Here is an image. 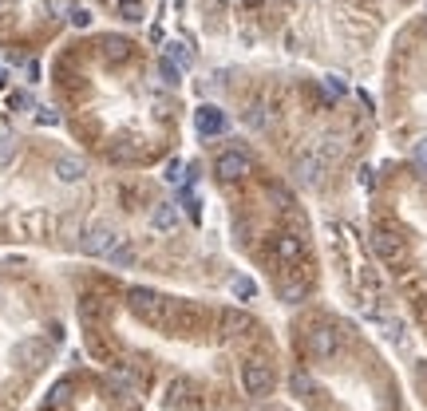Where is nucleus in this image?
Here are the masks:
<instances>
[{
  "instance_id": "obj_1",
  "label": "nucleus",
  "mask_w": 427,
  "mask_h": 411,
  "mask_svg": "<svg viewBox=\"0 0 427 411\" xmlns=\"http://www.w3.org/2000/svg\"><path fill=\"white\" fill-rule=\"evenodd\" d=\"M127 297H131L134 316H143V320H150V325H166V301H162L159 293H150V289H131Z\"/></svg>"
},
{
  "instance_id": "obj_2",
  "label": "nucleus",
  "mask_w": 427,
  "mask_h": 411,
  "mask_svg": "<svg viewBox=\"0 0 427 411\" xmlns=\"http://www.w3.org/2000/svg\"><path fill=\"white\" fill-rule=\"evenodd\" d=\"M242 387H245V396H254V399L269 396V391H273V372H269V364H261V360L242 364Z\"/></svg>"
},
{
  "instance_id": "obj_3",
  "label": "nucleus",
  "mask_w": 427,
  "mask_h": 411,
  "mask_svg": "<svg viewBox=\"0 0 427 411\" xmlns=\"http://www.w3.org/2000/svg\"><path fill=\"white\" fill-rule=\"evenodd\" d=\"M119 242H123L119 233L111 230V226H103V222H99V226H91V230L84 233V242H79V245H84V254H87V257H107Z\"/></svg>"
},
{
  "instance_id": "obj_4",
  "label": "nucleus",
  "mask_w": 427,
  "mask_h": 411,
  "mask_svg": "<svg viewBox=\"0 0 427 411\" xmlns=\"http://www.w3.org/2000/svg\"><path fill=\"white\" fill-rule=\"evenodd\" d=\"M309 352L317 356V360H332L336 352H341V332L329 325H313L309 328Z\"/></svg>"
},
{
  "instance_id": "obj_5",
  "label": "nucleus",
  "mask_w": 427,
  "mask_h": 411,
  "mask_svg": "<svg viewBox=\"0 0 427 411\" xmlns=\"http://www.w3.org/2000/svg\"><path fill=\"white\" fill-rule=\"evenodd\" d=\"M214 174H218L222 182H238L249 174V158L238 155V150H226V155H218V162H214Z\"/></svg>"
},
{
  "instance_id": "obj_6",
  "label": "nucleus",
  "mask_w": 427,
  "mask_h": 411,
  "mask_svg": "<svg viewBox=\"0 0 427 411\" xmlns=\"http://www.w3.org/2000/svg\"><path fill=\"white\" fill-rule=\"evenodd\" d=\"M194 127H198V134L202 139H214V134H222L226 131V111H218V107H198L194 111Z\"/></svg>"
},
{
  "instance_id": "obj_7",
  "label": "nucleus",
  "mask_w": 427,
  "mask_h": 411,
  "mask_svg": "<svg viewBox=\"0 0 427 411\" xmlns=\"http://www.w3.org/2000/svg\"><path fill=\"white\" fill-rule=\"evenodd\" d=\"M293 174H297L301 186H317L320 174H325V158H320L317 150H313V155H301L297 158V166H293Z\"/></svg>"
},
{
  "instance_id": "obj_8",
  "label": "nucleus",
  "mask_w": 427,
  "mask_h": 411,
  "mask_svg": "<svg viewBox=\"0 0 427 411\" xmlns=\"http://www.w3.org/2000/svg\"><path fill=\"white\" fill-rule=\"evenodd\" d=\"M372 249H376L384 261H400V257H403V242L391 230H376V233H372Z\"/></svg>"
},
{
  "instance_id": "obj_9",
  "label": "nucleus",
  "mask_w": 427,
  "mask_h": 411,
  "mask_svg": "<svg viewBox=\"0 0 427 411\" xmlns=\"http://www.w3.org/2000/svg\"><path fill=\"white\" fill-rule=\"evenodd\" d=\"M84 174H87V162L79 155H60V158H56V178H60V182L72 186V182H79Z\"/></svg>"
},
{
  "instance_id": "obj_10",
  "label": "nucleus",
  "mask_w": 427,
  "mask_h": 411,
  "mask_svg": "<svg viewBox=\"0 0 427 411\" xmlns=\"http://www.w3.org/2000/svg\"><path fill=\"white\" fill-rule=\"evenodd\" d=\"M174 226H178V206H174V202H159L155 210H150V230L171 233Z\"/></svg>"
},
{
  "instance_id": "obj_11",
  "label": "nucleus",
  "mask_w": 427,
  "mask_h": 411,
  "mask_svg": "<svg viewBox=\"0 0 427 411\" xmlns=\"http://www.w3.org/2000/svg\"><path fill=\"white\" fill-rule=\"evenodd\" d=\"M301 254H305V245H301L297 233H281L277 238V257L281 261H301Z\"/></svg>"
},
{
  "instance_id": "obj_12",
  "label": "nucleus",
  "mask_w": 427,
  "mask_h": 411,
  "mask_svg": "<svg viewBox=\"0 0 427 411\" xmlns=\"http://www.w3.org/2000/svg\"><path fill=\"white\" fill-rule=\"evenodd\" d=\"M245 328H249V316H245L242 309H226V313H222V332H226V336H238Z\"/></svg>"
},
{
  "instance_id": "obj_13",
  "label": "nucleus",
  "mask_w": 427,
  "mask_h": 411,
  "mask_svg": "<svg viewBox=\"0 0 427 411\" xmlns=\"http://www.w3.org/2000/svg\"><path fill=\"white\" fill-rule=\"evenodd\" d=\"M166 60H171L178 72H183V68H190V63H194V52L186 48L183 40H174V44H166Z\"/></svg>"
},
{
  "instance_id": "obj_14",
  "label": "nucleus",
  "mask_w": 427,
  "mask_h": 411,
  "mask_svg": "<svg viewBox=\"0 0 427 411\" xmlns=\"http://www.w3.org/2000/svg\"><path fill=\"white\" fill-rule=\"evenodd\" d=\"M242 123H245V127H249V131H261V127H265V123H269V115H265V103H261V99H257V103H249V107L242 111Z\"/></svg>"
},
{
  "instance_id": "obj_15",
  "label": "nucleus",
  "mask_w": 427,
  "mask_h": 411,
  "mask_svg": "<svg viewBox=\"0 0 427 411\" xmlns=\"http://www.w3.org/2000/svg\"><path fill=\"white\" fill-rule=\"evenodd\" d=\"M155 75H159V84H162V87H174L183 72H178L171 60H159V63H155Z\"/></svg>"
},
{
  "instance_id": "obj_16",
  "label": "nucleus",
  "mask_w": 427,
  "mask_h": 411,
  "mask_svg": "<svg viewBox=\"0 0 427 411\" xmlns=\"http://www.w3.org/2000/svg\"><path fill=\"white\" fill-rule=\"evenodd\" d=\"M107 261H111V265H119V269H127V265L134 261V249H131L127 242H119V245H115V249L107 254Z\"/></svg>"
},
{
  "instance_id": "obj_17",
  "label": "nucleus",
  "mask_w": 427,
  "mask_h": 411,
  "mask_svg": "<svg viewBox=\"0 0 427 411\" xmlns=\"http://www.w3.org/2000/svg\"><path fill=\"white\" fill-rule=\"evenodd\" d=\"M16 146H20V143H16L13 134H0V170H4V166H13Z\"/></svg>"
},
{
  "instance_id": "obj_18",
  "label": "nucleus",
  "mask_w": 427,
  "mask_h": 411,
  "mask_svg": "<svg viewBox=\"0 0 427 411\" xmlns=\"http://www.w3.org/2000/svg\"><path fill=\"white\" fill-rule=\"evenodd\" d=\"M305 293H309V281H289V285L281 289V297L289 304H297V301H305Z\"/></svg>"
},
{
  "instance_id": "obj_19",
  "label": "nucleus",
  "mask_w": 427,
  "mask_h": 411,
  "mask_svg": "<svg viewBox=\"0 0 427 411\" xmlns=\"http://www.w3.org/2000/svg\"><path fill=\"white\" fill-rule=\"evenodd\" d=\"M412 158H415V166L427 174V134L424 139H415V146H412Z\"/></svg>"
},
{
  "instance_id": "obj_20",
  "label": "nucleus",
  "mask_w": 427,
  "mask_h": 411,
  "mask_svg": "<svg viewBox=\"0 0 427 411\" xmlns=\"http://www.w3.org/2000/svg\"><path fill=\"white\" fill-rule=\"evenodd\" d=\"M325 91L336 99V95H344V91H348V84H344L341 75H325Z\"/></svg>"
},
{
  "instance_id": "obj_21",
  "label": "nucleus",
  "mask_w": 427,
  "mask_h": 411,
  "mask_svg": "<svg viewBox=\"0 0 427 411\" xmlns=\"http://www.w3.org/2000/svg\"><path fill=\"white\" fill-rule=\"evenodd\" d=\"M289 387H293L297 396H309V391H313V380H309V375H305V372H297V375H293V380H289Z\"/></svg>"
},
{
  "instance_id": "obj_22",
  "label": "nucleus",
  "mask_w": 427,
  "mask_h": 411,
  "mask_svg": "<svg viewBox=\"0 0 427 411\" xmlns=\"http://www.w3.org/2000/svg\"><path fill=\"white\" fill-rule=\"evenodd\" d=\"M233 293H238V297H254L257 285H254L249 277H233Z\"/></svg>"
},
{
  "instance_id": "obj_23",
  "label": "nucleus",
  "mask_w": 427,
  "mask_h": 411,
  "mask_svg": "<svg viewBox=\"0 0 427 411\" xmlns=\"http://www.w3.org/2000/svg\"><path fill=\"white\" fill-rule=\"evenodd\" d=\"M119 13L127 16V20H139V13H143V4H139V0H119Z\"/></svg>"
},
{
  "instance_id": "obj_24",
  "label": "nucleus",
  "mask_w": 427,
  "mask_h": 411,
  "mask_svg": "<svg viewBox=\"0 0 427 411\" xmlns=\"http://www.w3.org/2000/svg\"><path fill=\"white\" fill-rule=\"evenodd\" d=\"M52 16H72V0H48Z\"/></svg>"
},
{
  "instance_id": "obj_25",
  "label": "nucleus",
  "mask_w": 427,
  "mask_h": 411,
  "mask_svg": "<svg viewBox=\"0 0 427 411\" xmlns=\"http://www.w3.org/2000/svg\"><path fill=\"white\" fill-rule=\"evenodd\" d=\"M72 24H75V28H87V24H91V13H84V8H72Z\"/></svg>"
},
{
  "instance_id": "obj_26",
  "label": "nucleus",
  "mask_w": 427,
  "mask_h": 411,
  "mask_svg": "<svg viewBox=\"0 0 427 411\" xmlns=\"http://www.w3.org/2000/svg\"><path fill=\"white\" fill-rule=\"evenodd\" d=\"M13 107H32V95L28 91H13Z\"/></svg>"
},
{
  "instance_id": "obj_27",
  "label": "nucleus",
  "mask_w": 427,
  "mask_h": 411,
  "mask_svg": "<svg viewBox=\"0 0 427 411\" xmlns=\"http://www.w3.org/2000/svg\"><path fill=\"white\" fill-rule=\"evenodd\" d=\"M166 178H171V182H178V178H183V162H178V158H174L171 166H166Z\"/></svg>"
},
{
  "instance_id": "obj_28",
  "label": "nucleus",
  "mask_w": 427,
  "mask_h": 411,
  "mask_svg": "<svg viewBox=\"0 0 427 411\" xmlns=\"http://www.w3.org/2000/svg\"><path fill=\"white\" fill-rule=\"evenodd\" d=\"M4 84H8V72H4V68H0V87H4Z\"/></svg>"
},
{
  "instance_id": "obj_29",
  "label": "nucleus",
  "mask_w": 427,
  "mask_h": 411,
  "mask_svg": "<svg viewBox=\"0 0 427 411\" xmlns=\"http://www.w3.org/2000/svg\"><path fill=\"white\" fill-rule=\"evenodd\" d=\"M4 8H8V0H0V13H4Z\"/></svg>"
},
{
  "instance_id": "obj_30",
  "label": "nucleus",
  "mask_w": 427,
  "mask_h": 411,
  "mask_svg": "<svg viewBox=\"0 0 427 411\" xmlns=\"http://www.w3.org/2000/svg\"><path fill=\"white\" fill-rule=\"evenodd\" d=\"M245 4H261V0H245Z\"/></svg>"
}]
</instances>
